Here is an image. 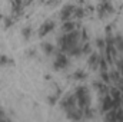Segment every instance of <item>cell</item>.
<instances>
[{
    "mask_svg": "<svg viewBox=\"0 0 123 122\" xmlns=\"http://www.w3.org/2000/svg\"><path fill=\"white\" fill-rule=\"evenodd\" d=\"M102 109H103V112H109L110 109H113V98H112V95L105 93L103 103H102Z\"/></svg>",
    "mask_w": 123,
    "mask_h": 122,
    "instance_id": "7",
    "label": "cell"
},
{
    "mask_svg": "<svg viewBox=\"0 0 123 122\" xmlns=\"http://www.w3.org/2000/svg\"><path fill=\"white\" fill-rule=\"evenodd\" d=\"M76 27H77V23H74V22H70V20H67V22H63V25H62V30H64V33L74 30Z\"/></svg>",
    "mask_w": 123,
    "mask_h": 122,
    "instance_id": "9",
    "label": "cell"
},
{
    "mask_svg": "<svg viewBox=\"0 0 123 122\" xmlns=\"http://www.w3.org/2000/svg\"><path fill=\"white\" fill-rule=\"evenodd\" d=\"M55 66V70H60V69H64L67 65H69V59H67V56L62 52V53H57V56H56V61L53 63Z\"/></svg>",
    "mask_w": 123,
    "mask_h": 122,
    "instance_id": "4",
    "label": "cell"
},
{
    "mask_svg": "<svg viewBox=\"0 0 123 122\" xmlns=\"http://www.w3.org/2000/svg\"><path fill=\"white\" fill-rule=\"evenodd\" d=\"M83 14H85V12H83L80 7H74V10H73V17H83Z\"/></svg>",
    "mask_w": 123,
    "mask_h": 122,
    "instance_id": "13",
    "label": "cell"
},
{
    "mask_svg": "<svg viewBox=\"0 0 123 122\" xmlns=\"http://www.w3.org/2000/svg\"><path fill=\"white\" fill-rule=\"evenodd\" d=\"M9 65H13V61L9 59L6 55H0V66H9Z\"/></svg>",
    "mask_w": 123,
    "mask_h": 122,
    "instance_id": "11",
    "label": "cell"
},
{
    "mask_svg": "<svg viewBox=\"0 0 123 122\" xmlns=\"http://www.w3.org/2000/svg\"><path fill=\"white\" fill-rule=\"evenodd\" d=\"M113 12H115V10H113V6H112L110 0H102V3H100L99 7H97V14H99L100 17H106V16L112 14Z\"/></svg>",
    "mask_w": 123,
    "mask_h": 122,
    "instance_id": "3",
    "label": "cell"
},
{
    "mask_svg": "<svg viewBox=\"0 0 123 122\" xmlns=\"http://www.w3.org/2000/svg\"><path fill=\"white\" fill-rule=\"evenodd\" d=\"M56 101H57V96H49L47 98V103H50V105L56 103Z\"/></svg>",
    "mask_w": 123,
    "mask_h": 122,
    "instance_id": "18",
    "label": "cell"
},
{
    "mask_svg": "<svg viewBox=\"0 0 123 122\" xmlns=\"http://www.w3.org/2000/svg\"><path fill=\"white\" fill-rule=\"evenodd\" d=\"M30 33H31L30 27H25V29L22 30V34H23V37H25V39H29V37H30Z\"/></svg>",
    "mask_w": 123,
    "mask_h": 122,
    "instance_id": "17",
    "label": "cell"
},
{
    "mask_svg": "<svg viewBox=\"0 0 123 122\" xmlns=\"http://www.w3.org/2000/svg\"><path fill=\"white\" fill-rule=\"evenodd\" d=\"M86 76H87V73L83 70H77L73 73V79H76V81H83V79H86Z\"/></svg>",
    "mask_w": 123,
    "mask_h": 122,
    "instance_id": "10",
    "label": "cell"
},
{
    "mask_svg": "<svg viewBox=\"0 0 123 122\" xmlns=\"http://www.w3.org/2000/svg\"><path fill=\"white\" fill-rule=\"evenodd\" d=\"M53 29H55V22H50V20L44 22L40 26V29H39V37H44L46 34H49Z\"/></svg>",
    "mask_w": 123,
    "mask_h": 122,
    "instance_id": "6",
    "label": "cell"
},
{
    "mask_svg": "<svg viewBox=\"0 0 123 122\" xmlns=\"http://www.w3.org/2000/svg\"><path fill=\"white\" fill-rule=\"evenodd\" d=\"M74 96H76V102H77L79 108L80 109H87L90 96H89V91L86 89V86H79L74 92Z\"/></svg>",
    "mask_w": 123,
    "mask_h": 122,
    "instance_id": "2",
    "label": "cell"
},
{
    "mask_svg": "<svg viewBox=\"0 0 123 122\" xmlns=\"http://www.w3.org/2000/svg\"><path fill=\"white\" fill-rule=\"evenodd\" d=\"M97 46H99L100 49H103V47H105V40H103V39H97Z\"/></svg>",
    "mask_w": 123,
    "mask_h": 122,
    "instance_id": "19",
    "label": "cell"
},
{
    "mask_svg": "<svg viewBox=\"0 0 123 122\" xmlns=\"http://www.w3.org/2000/svg\"><path fill=\"white\" fill-rule=\"evenodd\" d=\"M73 10H74V7H73L72 4H66V6L62 9V12H60L62 22H67V20H70V19L73 17Z\"/></svg>",
    "mask_w": 123,
    "mask_h": 122,
    "instance_id": "5",
    "label": "cell"
},
{
    "mask_svg": "<svg viewBox=\"0 0 123 122\" xmlns=\"http://www.w3.org/2000/svg\"><path fill=\"white\" fill-rule=\"evenodd\" d=\"M99 59H100V58H99L97 53H92V55H90V58H89V61H87L89 66H90V69L94 70V69L99 66Z\"/></svg>",
    "mask_w": 123,
    "mask_h": 122,
    "instance_id": "8",
    "label": "cell"
},
{
    "mask_svg": "<svg viewBox=\"0 0 123 122\" xmlns=\"http://www.w3.org/2000/svg\"><path fill=\"white\" fill-rule=\"evenodd\" d=\"M115 40H116V47H117V50H119V52H123V39L119 36V37H116Z\"/></svg>",
    "mask_w": 123,
    "mask_h": 122,
    "instance_id": "14",
    "label": "cell"
},
{
    "mask_svg": "<svg viewBox=\"0 0 123 122\" xmlns=\"http://www.w3.org/2000/svg\"><path fill=\"white\" fill-rule=\"evenodd\" d=\"M100 76H102V81H103L105 83H106V82H110V75L107 73V70H102V75H100Z\"/></svg>",
    "mask_w": 123,
    "mask_h": 122,
    "instance_id": "16",
    "label": "cell"
},
{
    "mask_svg": "<svg viewBox=\"0 0 123 122\" xmlns=\"http://www.w3.org/2000/svg\"><path fill=\"white\" fill-rule=\"evenodd\" d=\"M42 49H43V52H44L46 55H52V53L55 52V47H53L52 45H49V43H43V45H42Z\"/></svg>",
    "mask_w": 123,
    "mask_h": 122,
    "instance_id": "12",
    "label": "cell"
},
{
    "mask_svg": "<svg viewBox=\"0 0 123 122\" xmlns=\"http://www.w3.org/2000/svg\"><path fill=\"white\" fill-rule=\"evenodd\" d=\"M27 53H29V56H34V49H30Z\"/></svg>",
    "mask_w": 123,
    "mask_h": 122,
    "instance_id": "20",
    "label": "cell"
},
{
    "mask_svg": "<svg viewBox=\"0 0 123 122\" xmlns=\"http://www.w3.org/2000/svg\"><path fill=\"white\" fill-rule=\"evenodd\" d=\"M77 40H79V32L72 30L67 32L59 39V46H60L62 52H69L72 47L77 46Z\"/></svg>",
    "mask_w": 123,
    "mask_h": 122,
    "instance_id": "1",
    "label": "cell"
},
{
    "mask_svg": "<svg viewBox=\"0 0 123 122\" xmlns=\"http://www.w3.org/2000/svg\"><path fill=\"white\" fill-rule=\"evenodd\" d=\"M92 52V47H90V43L89 42H86L85 43V46L82 47V53H85V55H89Z\"/></svg>",
    "mask_w": 123,
    "mask_h": 122,
    "instance_id": "15",
    "label": "cell"
}]
</instances>
